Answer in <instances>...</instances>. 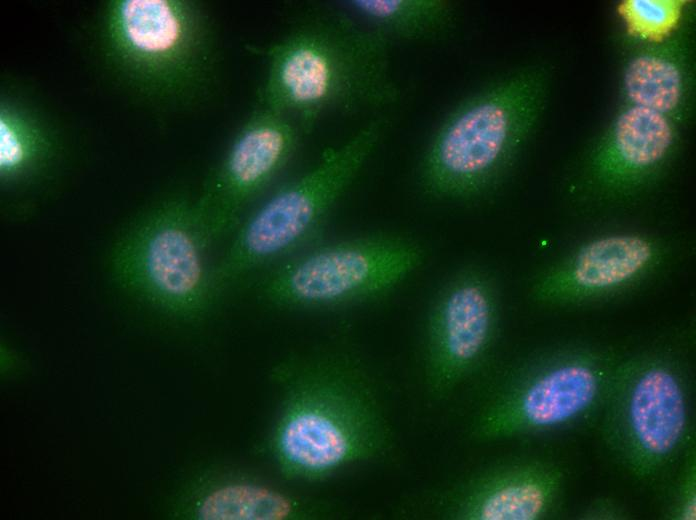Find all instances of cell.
Listing matches in <instances>:
<instances>
[{"label": "cell", "mask_w": 696, "mask_h": 520, "mask_svg": "<svg viewBox=\"0 0 696 520\" xmlns=\"http://www.w3.org/2000/svg\"><path fill=\"white\" fill-rule=\"evenodd\" d=\"M683 4L678 0H628L619 10L632 33L660 41L676 27Z\"/></svg>", "instance_id": "cell-19"}, {"label": "cell", "mask_w": 696, "mask_h": 520, "mask_svg": "<svg viewBox=\"0 0 696 520\" xmlns=\"http://www.w3.org/2000/svg\"><path fill=\"white\" fill-rule=\"evenodd\" d=\"M92 52L119 88L162 112L215 92L221 52L214 22L193 0H109L90 27Z\"/></svg>", "instance_id": "cell-3"}, {"label": "cell", "mask_w": 696, "mask_h": 520, "mask_svg": "<svg viewBox=\"0 0 696 520\" xmlns=\"http://www.w3.org/2000/svg\"><path fill=\"white\" fill-rule=\"evenodd\" d=\"M347 6L392 43L440 39L456 22L455 7L445 0H351Z\"/></svg>", "instance_id": "cell-17"}, {"label": "cell", "mask_w": 696, "mask_h": 520, "mask_svg": "<svg viewBox=\"0 0 696 520\" xmlns=\"http://www.w3.org/2000/svg\"><path fill=\"white\" fill-rule=\"evenodd\" d=\"M423 259L419 245L396 236L339 240L295 253L264 279L262 293L285 308L359 302L391 290Z\"/></svg>", "instance_id": "cell-9"}, {"label": "cell", "mask_w": 696, "mask_h": 520, "mask_svg": "<svg viewBox=\"0 0 696 520\" xmlns=\"http://www.w3.org/2000/svg\"><path fill=\"white\" fill-rule=\"evenodd\" d=\"M663 240L614 233L588 240L534 280L533 298L543 304H579L622 292L654 276L672 257Z\"/></svg>", "instance_id": "cell-14"}, {"label": "cell", "mask_w": 696, "mask_h": 520, "mask_svg": "<svg viewBox=\"0 0 696 520\" xmlns=\"http://www.w3.org/2000/svg\"><path fill=\"white\" fill-rule=\"evenodd\" d=\"M683 84L680 67L674 60L658 52L636 56L624 74L625 92L633 105L666 116L679 105Z\"/></svg>", "instance_id": "cell-18"}, {"label": "cell", "mask_w": 696, "mask_h": 520, "mask_svg": "<svg viewBox=\"0 0 696 520\" xmlns=\"http://www.w3.org/2000/svg\"><path fill=\"white\" fill-rule=\"evenodd\" d=\"M692 443L681 457L666 516L671 520H696V453Z\"/></svg>", "instance_id": "cell-20"}, {"label": "cell", "mask_w": 696, "mask_h": 520, "mask_svg": "<svg viewBox=\"0 0 696 520\" xmlns=\"http://www.w3.org/2000/svg\"><path fill=\"white\" fill-rule=\"evenodd\" d=\"M564 485L553 463L521 458L499 463L418 496L404 515L438 520H543Z\"/></svg>", "instance_id": "cell-12"}, {"label": "cell", "mask_w": 696, "mask_h": 520, "mask_svg": "<svg viewBox=\"0 0 696 520\" xmlns=\"http://www.w3.org/2000/svg\"><path fill=\"white\" fill-rule=\"evenodd\" d=\"M585 519H621L626 516L623 508L615 502L601 499L593 502L582 515Z\"/></svg>", "instance_id": "cell-21"}, {"label": "cell", "mask_w": 696, "mask_h": 520, "mask_svg": "<svg viewBox=\"0 0 696 520\" xmlns=\"http://www.w3.org/2000/svg\"><path fill=\"white\" fill-rule=\"evenodd\" d=\"M602 404L606 441L640 481L658 479L694 443L690 376L670 347L618 361Z\"/></svg>", "instance_id": "cell-5"}, {"label": "cell", "mask_w": 696, "mask_h": 520, "mask_svg": "<svg viewBox=\"0 0 696 520\" xmlns=\"http://www.w3.org/2000/svg\"><path fill=\"white\" fill-rule=\"evenodd\" d=\"M194 200L171 194L148 208L118 241L112 268L118 280L166 313L203 315L219 294L205 253Z\"/></svg>", "instance_id": "cell-7"}, {"label": "cell", "mask_w": 696, "mask_h": 520, "mask_svg": "<svg viewBox=\"0 0 696 520\" xmlns=\"http://www.w3.org/2000/svg\"><path fill=\"white\" fill-rule=\"evenodd\" d=\"M499 298L493 278L471 267L438 293L425 340V382L437 400L450 396L484 362L496 339Z\"/></svg>", "instance_id": "cell-11"}, {"label": "cell", "mask_w": 696, "mask_h": 520, "mask_svg": "<svg viewBox=\"0 0 696 520\" xmlns=\"http://www.w3.org/2000/svg\"><path fill=\"white\" fill-rule=\"evenodd\" d=\"M546 85L543 70L527 68L459 104L424 154L425 190L443 199H468L495 186L535 125Z\"/></svg>", "instance_id": "cell-4"}, {"label": "cell", "mask_w": 696, "mask_h": 520, "mask_svg": "<svg viewBox=\"0 0 696 520\" xmlns=\"http://www.w3.org/2000/svg\"><path fill=\"white\" fill-rule=\"evenodd\" d=\"M674 142L675 132L666 115L633 105L620 114L592 152L587 178L604 196L632 193L660 172Z\"/></svg>", "instance_id": "cell-16"}, {"label": "cell", "mask_w": 696, "mask_h": 520, "mask_svg": "<svg viewBox=\"0 0 696 520\" xmlns=\"http://www.w3.org/2000/svg\"><path fill=\"white\" fill-rule=\"evenodd\" d=\"M77 129L29 81L5 74L0 85V182L27 195L53 180L77 140Z\"/></svg>", "instance_id": "cell-13"}, {"label": "cell", "mask_w": 696, "mask_h": 520, "mask_svg": "<svg viewBox=\"0 0 696 520\" xmlns=\"http://www.w3.org/2000/svg\"><path fill=\"white\" fill-rule=\"evenodd\" d=\"M617 363L606 351L588 347L526 363L478 409L469 435L495 441L577 420L603 403Z\"/></svg>", "instance_id": "cell-8"}, {"label": "cell", "mask_w": 696, "mask_h": 520, "mask_svg": "<svg viewBox=\"0 0 696 520\" xmlns=\"http://www.w3.org/2000/svg\"><path fill=\"white\" fill-rule=\"evenodd\" d=\"M271 378L281 399L265 450L284 480L319 482L392 451L394 433L377 387L352 356H290Z\"/></svg>", "instance_id": "cell-1"}, {"label": "cell", "mask_w": 696, "mask_h": 520, "mask_svg": "<svg viewBox=\"0 0 696 520\" xmlns=\"http://www.w3.org/2000/svg\"><path fill=\"white\" fill-rule=\"evenodd\" d=\"M376 118L346 142L324 151L302 176L282 185L237 228L220 260L212 265L216 290L311 242L328 213L374 151L387 126Z\"/></svg>", "instance_id": "cell-6"}, {"label": "cell", "mask_w": 696, "mask_h": 520, "mask_svg": "<svg viewBox=\"0 0 696 520\" xmlns=\"http://www.w3.org/2000/svg\"><path fill=\"white\" fill-rule=\"evenodd\" d=\"M391 44L343 11L306 7L265 50L258 102L296 118L304 132L326 113L392 105L401 90L391 70Z\"/></svg>", "instance_id": "cell-2"}, {"label": "cell", "mask_w": 696, "mask_h": 520, "mask_svg": "<svg viewBox=\"0 0 696 520\" xmlns=\"http://www.w3.org/2000/svg\"><path fill=\"white\" fill-rule=\"evenodd\" d=\"M300 130L290 115L260 104L239 128L194 200L208 246L236 226L246 207L285 167Z\"/></svg>", "instance_id": "cell-10"}, {"label": "cell", "mask_w": 696, "mask_h": 520, "mask_svg": "<svg viewBox=\"0 0 696 520\" xmlns=\"http://www.w3.org/2000/svg\"><path fill=\"white\" fill-rule=\"evenodd\" d=\"M176 514L199 520H328L347 516L337 503L303 494L245 469L203 474L179 497Z\"/></svg>", "instance_id": "cell-15"}]
</instances>
